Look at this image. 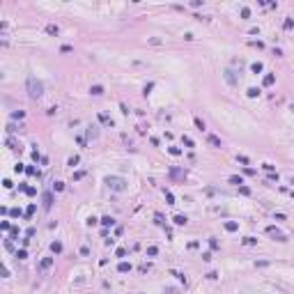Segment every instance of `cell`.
<instances>
[{
	"mask_svg": "<svg viewBox=\"0 0 294 294\" xmlns=\"http://www.w3.org/2000/svg\"><path fill=\"white\" fill-rule=\"evenodd\" d=\"M26 172H28V175H37V168H35V165H28Z\"/></svg>",
	"mask_w": 294,
	"mask_h": 294,
	"instance_id": "cell-35",
	"label": "cell"
},
{
	"mask_svg": "<svg viewBox=\"0 0 294 294\" xmlns=\"http://www.w3.org/2000/svg\"><path fill=\"white\" fill-rule=\"evenodd\" d=\"M209 246H212L214 251H216V248H218V241H216V239H214V237H209Z\"/></svg>",
	"mask_w": 294,
	"mask_h": 294,
	"instance_id": "cell-37",
	"label": "cell"
},
{
	"mask_svg": "<svg viewBox=\"0 0 294 294\" xmlns=\"http://www.w3.org/2000/svg\"><path fill=\"white\" fill-rule=\"evenodd\" d=\"M78 161H81V159H78V156H76V154H74V156H71V159H69V161H67V163H69V165H76V163H78Z\"/></svg>",
	"mask_w": 294,
	"mask_h": 294,
	"instance_id": "cell-38",
	"label": "cell"
},
{
	"mask_svg": "<svg viewBox=\"0 0 294 294\" xmlns=\"http://www.w3.org/2000/svg\"><path fill=\"white\" fill-rule=\"evenodd\" d=\"M90 94H92V97H101L103 88H101V85H92V88H90Z\"/></svg>",
	"mask_w": 294,
	"mask_h": 294,
	"instance_id": "cell-10",
	"label": "cell"
},
{
	"mask_svg": "<svg viewBox=\"0 0 294 294\" xmlns=\"http://www.w3.org/2000/svg\"><path fill=\"white\" fill-rule=\"evenodd\" d=\"M193 122H195V126H198V129H200V131H202V129H205V122H202V119H200V117H195V119H193Z\"/></svg>",
	"mask_w": 294,
	"mask_h": 294,
	"instance_id": "cell-32",
	"label": "cell"
},
{
	"mask_svg": "<svg viewBox=\"0 0 294 294\" xmlns=\"http://www.w3.org/2000/svg\"><path fill=\"white\" fill-rule=\"evenodd\" d=\"M274 81H276L274 74H267V76L262 78V85H264V88H269V85H274Z\"/></svg>",
	"mask_w": 294,
	"mask_h": 294,
	"instance_id": "cell-7",
	"label": "cell"
},
{
	"mask_svg": "<svg viewBox=\"0 0 294 294\" xmlns=\"http://www.w3.org/2000/svg\"><path fill=\"white\" fill-rule=\"evenodd\" d=\"M51 251H53L55 255H57V253H62V244H60V241H53V244H51Z\"/></svg>",
	"mask_w": 294,
	"mask_h": 294,
	"instance_id": "cell-14",
	"label": "cell"
},
{
	"mask_svg": "<svg viewBox=\"0 0 294 294\" xmlns=\"http://www.w3.org/2000/svg\"><path fill=\"white\" fill-rule=\"evenodd\" d=\"M7 145H9L12 150H19V152H21V145H19V143H16V140H12V138H7Z\"/></svg>",
	"mask_w": 294,
	"mask_h": 294,
	"instance_id": "cell-21",
	"label": "cell"
},
{
	"mask_svg": "<svg viewBox=\"0 0 294 294\" xmlns=\"http://www.w3.org/2000/svg\"><path fill=\"white\" fill-rule=\"evenodd\" d=\"M28 94H30V99H39L41 94H44V88H41V83L37 81L35 76H28Z\"/></svg>",
	"mask_w": 294,
	"mask_h": 294,
	"instance_id": "cell-1",
	"label": "cell"
},
{
	"mask_svg": "<svg viewBox=\"0 0 294 294\" xmlns=\"http://www.w3.org/2000/svg\"><path fill=\"white\" fill-rule=\"evenodd\" d=\"M51 205H53V193L46 191V193H44V207H46V209H51Z\"/></svg>",
	"mask_w": 294,
	"mask_h": 294,
	"instance_id": "cell-6",
	"label": "cell"
},
{
	"mask_svg": "<svg viewBox=\"0 0 294 294\" xmlns=\"http://www.w3.org/2000/svg\"><path fill=\"white\" fill-rule=\"evenodd\" d=\"M262 168H264L267 172H274V165H271V163H262Z\"/></svg>",
	"mask_w": 294,
	"mask_h": 294,
	"instance_id": "cell-41",
	"label": "cell"
},
{
	"mask_svg": "<svg viewBox=\"0 0 294 294\" xmlns=\"http://www.w3.org/2000/svg\"><path fill=\"white\" fill-rule=\"evenodd\" d=\"M99 122H101L103 126H113V119H110L106 113H99Z\"/></svg>",
	"mask_w": 294,
	"mask_h": 294,
	"instance_id": "cell-5",
	"label": "cell"
},
{
	"mask_svg": "<svg viewBox=\"0 0 294 294\" xmlns=\"http://www.w3.org/2000/svg\"><path fill=\"white\" fill-rule=\"evenodd\" d=\"M248 97H251V99L260 97V88H248Z\"/></svg>",
	"mask_w": 294,
	"mask_h": 294,
	"instance_id": "cell-19",
	"label": "cell"
},
{
	"mask_svg": "<svg viewBox=\"0 0 294 294\" xmlns=\"http://www.w3.org/2000/svg\"><path fill=\"white\" fill-rule=\"evenodd\" d=\"M172 221H175V225H186V223H189V218H186L184 214H177V216L172 218Z\"/></svg>",
	"mask_w": 294,
	"mask_h": 294,
	"instance_id": "cell-9",
	"label": "cell"
},
{
	"mask_svg": "<svg viewBox=\"0 0 294 294\" xmlns=\"http://www.w3.org/2000/svg\"><path fill=\"white\" fill-rule=\"evenodd\" d=\"M51 264H53V258H44L41 260V269H48Z\"/></svg>",
	"mask_w": 294,
	"mask_h": 294,
	"instance_id": "cell-22",
	"label": "cell"
},
{
	"mask_svg": "<svg viewBox=\"0 0 294 294\" xmlns=\"http://www.w3.org/2000/svg\"><path fill=\"white\" fill-rule=\"evenodd\" d=\"M53 189L60 193V191H64V184H62V182H55V184H53Z\"/></svg>",
	"mask_w": 294,
	"mask_h": 294,
	"instance_id": "cell-30",
	"label": "cell"
},
{
	"mask_svg": "<svg viewBox=\"0 0 294 294\" xmlns=\"http://www.w3.org/2000/svg\"><path fill=\"white\" fill-rule=\"evenodd\" d=\"M230 184L239 186V184H244V179H241V177H239V175H232V177H230Z\"/></svg>",
	"mask_w": 294,
	"mask_h": 294,
	"instance_id": "cell-20",
	"label": "cell"
},
{
	"mask_svg": "<svg viewBox=\"0 0 294 294\" xmlns=\"http://www.w3.org/2000/svg\"><path fill=\"white\" fill-rule=\"evenodd\" d=\"M16 258H19V260H26V258H28L26 248H21V251H16Z\"/></svg>",
	"mask_w": 294,
	"mask_h": 294,
	"instance_id": "cell-25",
	"label": "cell"
},
{
	"mask_svg": "<svg viewBox=\"0 0 294 294\" xmlns=\"http://www.w3.org/2000/svg\"><path fill=\"white\" fill-rule=\"evenodd\" d=\"M156 253H159V248H156V246H150V248H147V255H150V258H154Z\"/></svg>",
	"mask_w": 294,
	"mask_h": 294,
	"instance_id": "cell-27",
	"label": "cell"
},
{
	"mask_svg": "<svg viewBox=\"0 0 294 294\" xmlns=\"http://www.w3.org/2000/svg\"><path fill=\"white\" fill-rule=\"evenodd\" d=\"M165 200H168V205H175V195L170 191H165Z\"/></svg>",
	"mask_w": 294,
	"mask_h": 294,
	"instance_id": "cell-26",
	"label": "cell"
},
{
	"mask_svg": "<svg viewBox=\"0 0 294 294\" xmlns=\"http://www.w3.org/2000/svg\"><path fill=\"white\" fill-rule=\"evenodd\" d=\"M0 230H12V225H9V221H2V223H0Z\"/></svg>",
	"mask_w": 294,
	"mask_h": 294,
	"instance_id": "cell-36",
	"label": "cell"
},
{
	"mask_svg": "<svg viewBox=\"0 0 294 294\" xmlns=\"http://www.w3.org/2000/svg\"><path fill=\"white\" fill-rule=\"evenodd\" d=\"M16 237H19V227H12L9 230V239H16Z\"/></svg>",
	"mask_w": 294,
	"mask_h": 294,
	"instance_id": "cell-33",
	"label": "cell"
},
{
	"mask_svg": "<svg viewBox=\"0 0 294 294\" xmlns=\"http://www.w3.org/2000/svg\"><path fill=\"white\" fill-rule=\"evenodd\" d=\"M170 177L172 179H186V170H182V168H170Z\"/></svg>",
	"mask_w": 294,
	"mask_h": 294,
	"instance_id": "cell-4",
	"label": "cell"
},
{
	"mask_svg": "<svg viewBox=\"0 0 294 294\" xmlns=\"http://www.w3.org/2000/svg\"><path fill=\"white\" fill-rule=\"evenodd\" d=\"M251 71H253V74H260V71H262V62H253V64H251Z\"/></svg>",
	"mask_w": 294,
	"mask_h": 294,
	"instance_id": "cell-16",
	"label": "cell"
},
{
	"mask_svg": "<svg viewBox=\"0 0 294 294\" xmlns=\"http://www.w3.org/2000/svg\"><path fill=\"white\" fill-rule=\"evenodd\" d=\"M239 193H244V195H248V193H251V189H248V186H239Z\"/></svg>",
	"mask_w": 294,
	"mask_h": 294,
	"instance_id": "cell-40",
	"label": "cell"
},
{
	"mask_svg": "<svg viewBox=\"0 0 294 294\" xmlns=\"http://www.w3.org/2000/svg\"><path fill=\"white\" fill-rule=\"evenodd\" d=\"M117 271H119V274H126V271H131V264L129 262H119L117 264Z\"/></svg>",
	"mask_w": 294,
	"mask_h": 294,
	"instance_id": "cell-12",
	"label": "cell"
},
{
	"mask_svg": "<svg viewBox=\"0 0 294 294\" xmlns=\"http://www.w3.org/2000/svg\"><path fill=\"white\" fill-rule=\"evenodd\" d=\"M12 117H14V119H23V117H26V113H23V110H16Z\"/></svg>",
	"mask_w": 294,
	"mask_h": 294,
	"instance_id": "cell-31",
	"label": "cell"
},
{
	"mask_svg": "<svg viewBox=\"0 0 294 294\" xmlns=\"http://www.w3.org/2000/svg\"><path fill=\"white\" fill-rule=\"evenodd\" d=\"M154 221H156V223L161 225V223H163V216H161V214H154Z\"/></svg>",
	"mask_w": 294,
	"mask_h": 294,
	"instance_id": "cell-46",
	"label": "cell"
},
{
	"mask_svg": "<svg viewBox=\"0 0 294 294\" xmlns=\"http://www.w3.org/2000/svg\"><path fill=\"white\" fill-rule=\"evenodd\" d=\"M241 16H244V19H248V16H251V9H248V7H244V9H241Z\"/></svg>",
	"mask_w": 294,
	"mask_h": 294,
	"instance_id": "cell-44",
	"label": "cell"
},
{
	"mask_svg": "<svg viewBox=\"0 0 294 294\" xmlns=\"http://www.w3.org/2000/svg\"><path fill=\"white\" fill-rule=\"evenodd\" d=\"M35 209H37V205H28V209H26V216H32V214H35Z\"/></svg>",
	"mask_w": 294,
	"mask_h": 294,
	"instance_id": "cell-29",
	"label": "cell"
},
{
	"mask_svg": "<svg viewBox=\"0 0 294 294\" xmlns=\"http://www.w3.org/2000/svg\"><path fill=\"white\" fill-rule=\"evenodd\" d=\"M106 184H108V189H113V191H117V193H122V191H126V182L122 179V177H106Z\"/></svg>",
	"mask_w": 294,
	"mask_h": 294,
	"instance_id": "cell-2",
	"label": "cell"
},
{
	"mask_svg": "<svg viewBox=\"0 0 294 294\" xmlns=\"http://www.w3.org/2000/svg\"><path fill=\"white\" fill-rule=\"evenodd\" d=\"M168 152H170L172 156H179V154H182V150H179V147H170V150H168Z\"/></svg>",
	"mask_w": 294,
	"mask_h": 294,
	"instance_id": "cell-34",
	"label": "cell"
},
{
	"mask_svg": "<svg viewBox=\"0 0 294 294\" xmlns=\"http://www.w3.org/2000/svg\"><path fill=\"white\" fill-rule=\"evenodd\" d=\"M46 32H48V35H60V28L51 23V26H46Z\"/></svg>",
	"mask_w": 294,
	"mask_h": 294,
	"instance_id": "cell-15",
	"label": "cell"
},
{
	"mask_svg": "<svg viewBox=\"0 0 294 294\" xmlns=\"http://www.w3.org/2000/svg\"><path fill=\"white\" fill-rule=\"evenodd\" d=\"M9 216L12 218H19V216H23V212H21V209H9Z\"/></svg>",
	"mask_w": 294,
	"mask_h": 294,
	"instance_id": "cell-24",
	"label": "cell"
},
{
	"mask_svg": "<svg viewBox=\"0 0 294 294\" xmlns=\"http://www.w3.org/2000/svg\"><path fill=\"white\" fill-rule=\"evenodd\" d=\"M225 81L230 83V85H234V83H237V78H234V74H232V71H225Z\"/></svg>",
	"mask_w": 294,
	"mask_h": 294,
	"instance_id": "cell-17",
	"label": "cell"
},
{
	"mask_svg": "<svg viewBox=\"0 0 294 294\" xmlns=\"http://www.w3.org/2000/svg\"><path fill=\"white\" fill-rule=\"evenodd\" d=\"M267 234H271V237L278 239V241H285V234L280 232L278 227H274V225H269V227H267Z\"/></svg>",
	"mask_w": 294,
	"mask_h": 294,
	"instance_id": "cell-3",
	"label": "cell"
},
{
	"mask_svg": "<svg viewBox=\"0 0 294 294\" xmlns=\"http://www.w3.org/2000/svg\"><path fill=\"white\" fill-rule=\"evenodd\" d=\"M19 189H21V191H26L28 195H35V193H37V189H35V186H26V184H21Z\"/></svg>",
	"mask_w": 294,
	"mask_h": 294,
	"instance_id": "cell-13",
	"label": "cell"
},
{
	"mask_svg": "<svg viewBox=\"0 0 294 294\" xmlns=\"http://www.w3.org/2000/svg\"><path fill=\"white\" fill-rule=\"evenodd\" d=\"M225 230H227V232H237V230H239V223L227 221V223H225Z\"/></svg>",
	"mask_w": 294,
	"mask_h": 294,
	"instance_id": "cell-11",
	"label": "cell"
},
{
	"mask_svg": "<svg viewBox=\"0 0 294 294\" xmlns=\"http://www.w3.org/2000/svg\"><path fill=\"white\" fill-rule=\"evenodd\" d=\"M184 145H186V147H193V140H191V138H186V136H184Z\"/></svg>",
	"mask_w": 294,
	"mask_h": 294,
	"instance_id": "cell-45",
	"label": "cell"
},
{
	"mask_svg": "<svg viewBox=\"0 0 294 294\" xmlns=\"http://www.w3.org/2000/svg\"><path fill=\"white\" fill-rule=\"evenodd\" d=\"M267 179H269V182H278V175H276V172H269Z\"/></svg>",
	"mask_w": 294,
	"mask_h": 294,
	"instance_id": "cell-42",
	"label": "cell"
},
{
	"mask_svg": "<svg viewBox=\"0 0 294 294\" xmlns=\"http://www.w3.org/2000/svg\"><path fill=\"white\" fill-rule=\"evenodd\" d=\"M113 223H115V218H110V216H103V218H101V225H103V227L113 225Z\"/></svg>",
	"mask_w": 294,
	"mask_h": 294,
	"instance_id": "cell-18",
	"label": "cell"
},
{
	"mask_svg": "<svg viewBox=\"0 0 294 294\" xmlns=\"http://www.w3.org/2000/svg\"><path fill=\"white\" fill-rule=\"evenodd\" d=\"M283 26H285V30H292V28H294V21H292V19H285Z\"/></svg>",
	"mask_w": 294,
	"mask_h": 294,
	"instance_id": "cell-28",
	"label": "cell"
},
{
	"mask_svg": "<svg viewBox=\"0 0 294 294\" xmlns=\"http://www.w3.org/2000/svg\"><path fill=\"white\" fill-rule=\"evenodd\" d=\"M244 244H246V246H255L258 239H255V237H246V239H244Z\"/></svg>",
	"mask_w": 294,
	"mask_h": 294,
	"instance_id": "cell-23",
	"label": "cell"
},
{
	"mask_svg": "<svg viewBox=\"0 0 294 294\" xmlns=\"http://www.w3.org/2000/svg\"><path fill=\"white\" fill-rule=\"evenodd\" d=\"M14 170H16V172H26V165H21V163H16V165H14Z\"/></svg>",
	"mask_w": 294,
	"mask_h": 294,
	"instance_id": "cell-39",
	"label": "cell"
},
{
	"mask_svg": "<svg viewBox=\"0 0 294 294\" xmlns=\"http://www.w3.org/2000/svg\"><path fill=\"white\" fill-rule=\"evenodd\" d=\"M207 143L214 145V147H221V138H218V136H212V133H209V136H207Z\"/></svg>",
	"mask_w": 294,
	"mask_h": 294,
	"instance_id": "cell-8",
	"label": "cell"
},
{
	"mask_svg": "<svg viewBox=\"0 0 294 294\" xmlns=\"http://www.w3.org/2000/svg\"><path fill=\"white\" fill-rule=\"evenodd\" d=\"M41 159H44V156H39V152H37V150L32 152V161H41Z\"/></svg>",
	"mask_w": 294,
	"mask_h": 294,
	"instance_id": "cell-43",
	"label": "cell"
}]
</instances>
